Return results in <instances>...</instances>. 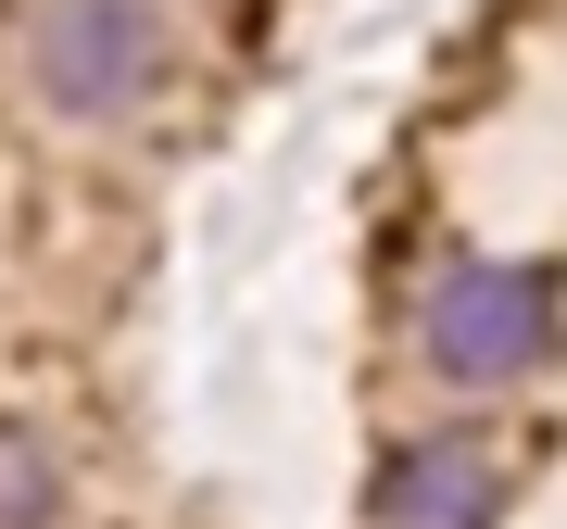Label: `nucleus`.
Returning a JSON list of instances; mask_svg holds the SVG:
<instances>
[{"label":"nucleus","instance_id":"nucleus-4","mask_svg":"<svg viewBox=\"0 0 567 529\" xmlns=\"http://www.w3.org/2000/svg\"><path fill=\"white\" fill-rule=\"evenodd\" d=\"M76 517V467L39 428H0V529H63Z\"/></svg>","mask_w":567,"mask_h":529},{"label":"nucleus","instance_id":"nucleus-3","mask_svg":"<svg viewBox=\"0 0 567 529\" xmlns=\"http://www.w3.org/2000/svg\"><path fill=\"white\" fill-rule=\"evenodd\" d=\"M505 505V467H492V442H466V428H429L379 467L365 491V529H492Z\"/></svg>","mask_w":567,"mask_h":529},{"label":"nucleus","instance_id":"nucleus-2","mask_svg":"<svg viewBox=\"0 0 567 529\" xmlns=\"http://www.w3.org/2000/svg\"><path fill=\"white\" fill-rule=\"evenodd\" d=\"M13 76L63 126H140L164 102V76H177V13L164 0H25Z\"/></svg>","mask_w":567,"mask_h":529},{"label":"nucleus","instance_id":"nucleus-1","mask_svg":"<svg viewBox=\"0 0 567 529\" xmlns=\"http://www.w3.org/2000/svg\"><path fill=\"white\" fill-rule=\"evenodd\" d=\"M567 341V290L555 264H492V252H442L404 303V353L442 391H517L543 378Z\"/></svg>","mask_w":567,"mask_h":529}]
</instances>
